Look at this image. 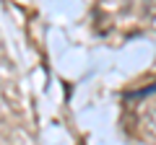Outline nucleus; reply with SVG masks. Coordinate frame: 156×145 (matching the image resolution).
<instances>
[{
	"label": "nucleus",
	"mask_w": 156,
	"mask_h": 145,
	"mask_svg": "<svg viewBox=\"0 0 156 145\" xmlns=\"http://www.w3.org/2000/svg\"><path fill=\"white\" fill-rule=\"evenodd\" d=\"M148 16H151V23L156 26V5H148Z\"/></svg>",
	"instance_id": "1"
}]
</instances>
